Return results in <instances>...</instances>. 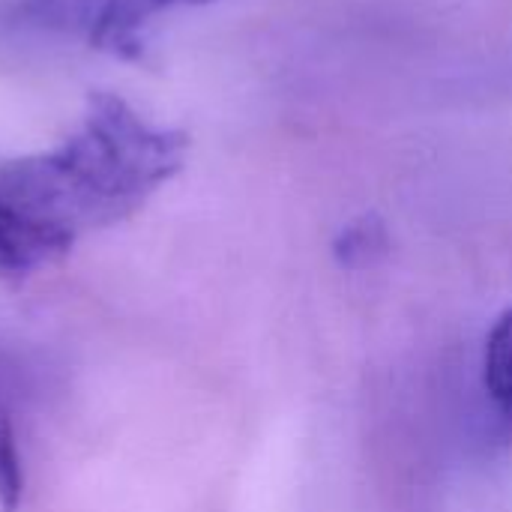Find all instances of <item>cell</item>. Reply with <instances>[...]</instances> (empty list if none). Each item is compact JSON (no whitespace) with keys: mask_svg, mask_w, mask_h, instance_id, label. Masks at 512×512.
Masks as SVG:
<instances>
[{"mask_svg":"<svg viewBox=\"0 0 512 512\" xmlns=\"http://www.w3.org/2000/svg\"><path fill=\"white\" fill-rule=\"evenodd\" d=\"M0 426H3V423H0Z\"/></svg>","mask_w":512,"mask_h":512,"instance_id":"52a82bcc","label":"cell"},{"mask_svg":"<svg viewBox=\"0 0 512 512\" xmlns=\"http://www.w3.org/2000/svg\"><path fill=\"white\" fill-rule=\"evenodd\" d=\"M207 0H93L84 39L90 48L120 57L138 60L147 48L150 27L159 15L177 6H195Z\"/></svg>","mask_w":512,"mask_h":512,"instance_id":"7a4b0ae2","label":"cell"},{"mask_svg":"<svg viewBox=\"0 0 512 512\" xmlns=\"http://www.w3.org/2000/svg\"><path fill=\"white\" fill-rule=\"evenodd\" d=\"M186 153V132L156 126L117 93L96 90L60 144L0 165V198L78 240L138 213L180 174Z\"/></svg>","mask_w":512,"mask_h":512,"instance_id":"6da1fadb","label":"cell"},{"mask_svg":"<svg viewBox=\"0 0 512 512\" xmlns=\"http://www.w3.org/2000/svg\"><path fill=\"white\" fill-rule=\"evenodd\" d=\"M75 240L51 231L0 198V276L27 279L69 255Z\"/></svg>","mask_w":512,"mask_h":512,"instance_id":"3957f363","label":"cell"},{"mask_svg":"<svg viewBox=\"0 0 512 512\" xmlns=\"http://www.w3.org/2000/svg\"><path fill=\"white\" fill-rule=\"evenodd\" d=\"M384 249V228L375 219H360L348 231H342L336 252L345 264H360L369 261L375 252Z\"/></svg>","mask_w":512,"mask_h":512,"instance_id":"5b68a950","label":"cell"},{"mask_svg":"<svg viewBox=\"0 0 512 512\" xmlns=\"http://www.w3.org/2000/svg\"><path fill=\"white\" fill-rule=\"evenodd\" d=\"M483 387L495 408L512 417V309H507L486 336Z\"/></svg>","mask_w":512,"mask_h":512,"instance_id":"277c9868","label":"cell"},{"mask_svg":"<svg viewBox=\"0 0 512 512\" xmlns=\"http://www.w3.org/2000/svg\"><path fill=\"white\" fill-rule=\"evenodd\" d=\"M21 495V468H18V450L12 441V429L3 423L0 426V498L6 510L15 507Z\"/></svg>","mask_w":512,"mask_h":512,"instance_id":"8992f818","label":"cell"}]
</instances>
